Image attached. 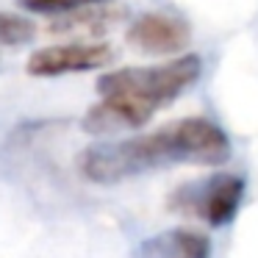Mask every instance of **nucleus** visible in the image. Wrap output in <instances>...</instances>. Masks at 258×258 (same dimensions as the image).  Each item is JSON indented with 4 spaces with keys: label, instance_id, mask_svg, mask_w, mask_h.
<instances>
[{
    "label": "nucleus",
    "instance_id": "1",
    "mask_svg": "<svg viewBox=\"0 0 258 258\" xmlns=\"http://www.w3.org/2000/svg\"><path fill=\"white\" fill-rule=\"evenodd\" d=\"M230 158V142L219 125L203 117L169 122L145 136L122 142H100L81 153L78 169L92 183H119L164 164L219 167Z\"/></svg>",
    "mask_w": 258,
    "mask_h": 258
},
{
    "label": "nucleus",
    "instance_id": "2",
    "mask_svg": "<svg viewBox=\"0 0 258 258\" xmlns=\"http://www.w3.org/2000/svg\"><path fill=\"white\" fill-rule=\"evenodd\" d=\"M203 61L200 56H178L167 64H153V67H128L114 70L97 81L100 95H114V92H128V95L145 97L156 108L169 106L180 92H186L197 78H200Z\"/></svg>",
    "mask_w": 258,
    "mask_h": 258
},
{
    "label": "nucleus",
    "instance_id": "3",
    "mask_svg": "<svg viewBox=\"0 0 258 258\" xmlns=\"http://www.w3.org/2000/svg\"><path fill=\"white\" fill-rule=\"evenodd\" d=\"M114 61V50L106 42H67V45L42 47L28 58V73L39 78H56L70 73H89Z\"/></svg>",
    "mask_w": 258,
    "mask_h": 258
},
{
    "label": "nucleus",
    "instance_id": "4",
    "mask_svg": "<svg viewBox=\"0 0 258 258\" xmlns=\"http://www.w3.org/2000/svg\"><path fill=\"white\" fill-rule=\"evenodd\" d=\"M103 100L86 111L84 131L92 136H111L119 131H136L158 111L145 97L128 95V92H114V95H100Z\"/></svg>",
    "mask_w": 258,
    "mask_h": 258
},
{
    "label": "nucleus",
    "instance_id": "5",
    "mask_svg": "<svg viewBox=\"0 0 258 258\" xmlns=\"http://www.w3.org/2000/svg\"><path fill=\"white\" fill-rule=\"evenodd\" d=\"M125 39L134 50L150 53V56H172V53H180L189 47L191 31L183 20L172 17V14L150 12L136 17L128 25Z\"/></svg>",
    "mask_w": 258,
    "mask_h": 258
},
{
    "label": "nucleus",
    "instance_id": "6",
    "mask_svg": "<svg viewBox=\"0 0 258 258\" xmlns=\"http://www.w3.org/2000/svg\"><path fill=\"white\" fill-rule=\"evenodd\" d=\"M197 195L186 203L183 208L195 211L200 219H206L211 228H222L230 219L236 217L241 206V197H244V180L239 175L230 172H219L214 178L197 183Z\"/></svg>",
    "mask_w": 258,
    "mask_h": 258
},
{
    "label": "nucleus",
    "instance_id": "7",
    "mask_svg": "<svg viewBox=\"0 0 258 258\" xmlns=\"http://www.w3.org/2000/svg\"><path fill=\"white\" fill-rule=\"evenodd\" d=\"M125 17H128V12L122 6H114V3H92V6L75 9V12L56 14L50 20V25H47V34L75 36L81 42H97V36L108 34Z\"/></svg>",
    "mask_w": 258,
    "mask_h": 258
},
{
    "label": "nucleus",
    "instance_id": "8",
    "mask_svg": "<svg viewBox=\"0 0 258 258\" xmlns=\"http://www.w3.org/2000/svg\"><path fill=\"white\" fill-rule=\"evenodd\" d=\"M139 258H211V241L197 230L175 228L139 244Z\"/></svg>",
    "mask_w": 258,
    "mask_h": 258
},
{
    "label": "nucleus",
    "instance_id": "9",
    "mask_svg": "<svg viewBox=\"0 0 258 258\" xmlns=\"http://www.w3.org/2000/svg\"><path fill=\"white\" fill-rule=\"evenodd\" d=\"M34 39V23L20 14L0 12V45L3 47H17Z\"/></svg>",
    "mask_w": 258,
    "mask_h": 258
},
{
    "label": "nucleus",
    "instance_id": "10",
    "mask_svg": "<svg viewBox=\"0 0 258 258\" xmlns=\"http://www.w3.org/2000/svg\"><path fill=\"white\" fill-rule=\"evenodd\" d=\"M23 9L28 12H39V14H64V12H75V9L92 6V3H103V0H17Z\"/></svg>",
    "mask_w": 258,
    "mask_h": 258
}]
</instances>
